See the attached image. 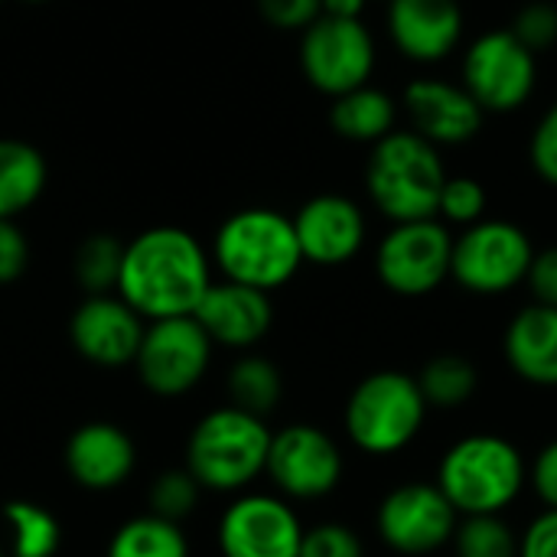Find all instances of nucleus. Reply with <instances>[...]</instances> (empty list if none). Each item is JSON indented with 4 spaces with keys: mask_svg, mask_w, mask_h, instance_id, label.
<instances>
[{
    "mask_svg": "<svg viewBox=\"0 0 557 557\" xmlns=\"http://www.w3.org/2000/svg\"><path fill=\"white\" fill-rule=\"evenodd\" d=\"M304 525L284 496H238L219 519L222 557H297Z\"/></svg>",
    "mask_w": 557,
    "mask_h": 557,
    "instance_id": "14",
    "label": "nucleus"
},
{
    "mask_svg": "<svg viewBox=\"0 0 557 557\" xmlns=\"http://www.w3.org/2000/svg\"><path fill=\"white\" fill-rule=\"evenodd\" d=\"M300 72L326 98L369 85L375 72V39L362 20L320 16L300 33Z\"/></svg>",
    "mask_w": 557,
    "mask_h": 557,
    "instance_id": "10",
    "label": "nucleus"
},
{
    "mask_svg": "<svg viewBox=\"0 0 557 557\" xmlns=\"http://www.w3.org/2000/svg\"><path fill=\"white\" fill-rule=\"evenodd\" d=\"M503 352L522 382L535 388H557V307H522L506 326Z\"/></svg>",
    "mask_w": 557,
    "mask_h": 557,
    "instance_id": "21",
    "label": "nucleus"
},
{
    "mask_svg": "<svg viewBox=\"0 0 557 557\" xmlns=\"http://www.w3.org/2000/svg\"><path fill=\"white\" fill-rule=\"evenodd\" d=\"M212 284V258L180 225H153L124 245L117 297L147 323L193 317Z\"/></svg>",
    "mask_w": 557,
    "mask_h": 557,
    "instance_id": "1",
    "label": "nucleus"
},
{
    "mask_svg": "<svg viewBox=\"0 0 557 557\" xmlns=\"http://www.w3.org/2000/svg\"><path fill=\"white\" fill-rule=\"evenodd\" d=\"M108 557H189V542L176 522L160 516L127 519L108 542Z\"/></svg>",
    "mask_w": 557,
    "mask_h": 557,
    "instance_id": "26",
    "label": "nucleus"
},
{
    "mask_svg": "<svg viewBox=\"0 0 557 557\" xmlns=\"http://www.w3.org/2000/svg\"><path fill=\"white\" fill-rule=\"evenodd\" d=\"M525 284L532 290V304L557 307V245L535 251Z\"/></svg>",
    "mask_w": 557,
    "mask_h": 557,
    "instance_id": "37",
    "label": "nucleus"
},
{
    "mask_svg": "<svg viewBox=\"0 0 557 557\" xmlns=\"http://www.w3.org/2000/svg\"><path fill=\"white\" fill-rule=\"evenodd\" d=\"M405 114L411 121L408 131L421 134L434 147H460L470 144L486 121V111L473 101V95L447 78H414L401 95Z\"/></svg>",
    "mask_w": 557,
    "mask_h": 557,
    "instance_id": "17",
    "label": "nucleus"
},
{
    "mask_svg": "<svg viewBox=\"0 0 557 557\" xmlns=\"http://www.w3.org/2000/svg\"><path fill=\"white\" fill-rule=\"evenodd\" d=\"M46 183L49 166L39 147L16 137H0V219L16 222V215L29 212L46 193Z\"/></svg>",
    "mask_w": 557,
    "mask_h": 557,
    "instance_id": "23",
    "label": "nucleus"
},
{
    "mask_svg": "<svg viewBox=\"0 0 557 557\" xmlns=\"http://www.w3.org/2000/svg\"><path fill=\"white\" fill-rule=\"evenodd\" d=\"M428 401L418 379L398 369L366 375L343 411L349 441L369 457H392L414 444L428 421Z\"/></svg>",
    "mask_w": 557,
    "mask_h": 557,
    "instance_id": "6",
    "label": "nucleus"
},
{
    "mask_svg": "<svg viewBox=\"0 0 557 557\" xmlns=\"http://www.w3.org/2000/svg\"><path fill=\"white\" fill-rule=\"evenodd\" d=\"M297 557H366L362 539L343 522H320L304 529Z\"/></svg>",
    "mask_w": 557,
    "mask_h": 557,
    "instance_id": "33",
    "label": "nucleus"
},
{
    "mask_svg": "<svg viewBox=\"0 0 557 557\" xmlns=\"http://www.w3.org/2000/svg\"><path fill=\"white\" fill-rule=\"evenodd\" d=\"M509 29L529 52H548L557 46V7L548 0H532L516 13Z\"/></svg>",
    "mask_w": 557,
    "mask_h": 557,
    "instance_id": "32",
    "label": "nucleus"
},
{
    "mask_svg": "<svg viewBox=\"0 0 557 557\" xmlns=\"http://www.w3.org/2000/svg\"><path fill=\"white\" fill-rule=\"evenodd\" d=\"M255 3L264 23L284 33H304L313 20L323 16L320 0H255Z\"/></svg>",
    "mask_w": 557,
    "mask_h": 557,
    "instance_id": "34",
    "label": "nucleus"
},
{
    "mask_svg": "<svg viewBox=\"0 0 557 557\" xmlns=\"http://www.w3.org/2000/svg\"><path fill=\"white\" fill-rule=\"evenodd\" d=\"M486 186L473 176H447L444 189H441V202H437V219L450 228H470L480 219H486Z\"/></svg>",
    "mask_w": 557,
    "mask_h": 557,
    "instance_id": "31",
    "label": "nucleus"
},
{
    "mask_svg": "<svg viewBox=\"0 0 557 557\" xmlns=\"http://www.w3.org/2000/svg\"><path fill=\"white\" fill-rule=\"evenodd\" d=\"M529 480L535 486V496L542 499L545 509L557 512V437L552 444H545L529 470Z\"/></svg>",
    "mask_w": 557,
    "mask_h": 557,
    "instance_id": "39",
    "label": "nucleus"
},
{
    "mask_svg": "<svg viewBox=\"0 0 557 557\" xmlns=\"http://www.w3.org/2000/svg\"><path fill=\"white\" fill-rule=\"evenodd\" d=\"M209 258L222 281L245 284L264 294L290 284L304 264L294 219L268 206L232 212L219 225Z\"/></svg>",
    "mask_w": 557,
    "mask_h": 557,
    "instance_id": "2",
    "label": "nucleus"
},
{
    "mask_svg": "<svg viewBox=\"0 0 557 557\" xmlns=\"http://www.w3.org/2000/svg\"><path fill=\"white\" fill-rule=\"evenodd\" d=\"M529 160L535 166V173L557 189V98L552 101V108L542 114L532 144H529Z\"/></svg>",
    "mask_w": 557,
    "mask_h": 557,
    "instance_id": "35",
    "label": "nucleus"
},
{
    "mask_svg": "<svg viewBox=\"0 0 557 557\" xmlns=\"http://www.w3.org/2000/svg\"><path fill=\"white\" fill-rule=\"evenodd\" d=\"M137 467V447L131 434L111 421L82 424L65 444L69 476L91 493L117 490Z\"/></svg>",
    "mask_w": 557,
    "mask_h": 557,
    "instance_id": "20",
    "label": "nucleus"
},
{
    "mask_svg": "<svg viewBox=\"0 0 557 557\" xmlns=\"http://www.w3.org/2000/svg\"><path fill=\"white\" fill-rule=\"evenodd\" d=\"M121 261H124V242H117L114 235L95 232L75 248L72 277L88 297L114 294L117 277H121Z\"/></svg>",
    "mask_w": 557,
    "mask_h": 557,
    "instance_id": "28",
    "label": "nucleus"
},
{
    "mask_svg": "<svg viewBox=\"0 0 557 557\" xmlns=\"http://www.w3.org/2000/svg\"><path fill=\"white\" fill-rule=\"evenodd\" d=\"M454 235L441 219L398 222L375 248V274L398 297H428L450 277Z\"/></svg>",
    "mask_w": 557,
    "mask_h": 557,
    "instance_id": "9",
    "label": "nucleus"
},
{
    "mask_svg": "<svg viewBox=\"0 0 557 557\" xmlns=\"http://www.w3.org/2000/svg\"><path fill=\"white\" fill-rule=\"evenodd\" d=\"M199 493L202 486L193 480V473L186 467L180 470H166L153 480L150 493H147V503H150V516H160L166 522H176L193 516L196 506H199Z\"/></svg>",
    "mask_w": 557,
    "mask_h": 557,
    "instance_id": "30",
    "label": "nucleus"
},
{
    "mask_svg": "<svg viewBox=\"0 0 557 557\" xmlns=\"http://www.w3.org/2000/svg\"><path fill=\"white\" fill-rule=\"evenodd\" d=\"M369 0H320L323 16H336V20H362Z\"/></svg>",
    "mask_w": 557,
    "mask_h": 557,
    "instance_id": "40",
    "label": "nucleus"
},
{
    "mask_svg": "<svg viewBox=\"0 0 557 557\" xmlns=\"http://www.w3.org/2000/svg\"><path fill=\"white\" fill-rule=\"evenodd\" d=\"M532 258L535 245L522 225L480 219L454 238L450 277L476 297H496L525 284Z\"/></svg>",
    "mask_w": 557,
    "mask_h": 557,
    "instance_id": "7",
    "label": "nucleus"
},
{
    "mask_svg": "<svg viewBox=\"0 0 557 557\" xmlns=\"http://www.w3.org/2000/svg\"><path fill=\"white\" fill-rule=\"evenodd\" d=\"M522 450L499 434H467L450 444L437 467V490L457 516H503L525 490Z\"/></svg>",
    "mask_w": 557,
    "mask_h": 557,
    "instance_id": "3",
    "label": "nucleus"
},
{
    "mask_svg": "<svg viewBox=\"0 0 557 557\" xmlns=\"http://www.w3.org/2000/svg\"><path fill=\"white\" fill-rule=\"evenodd\" d=\"M0 3H3V0H0Z\"/></svg>",
    "mask_w": 557,
    "mask_h": 557,
    "instance_id": "43",
    "label": "nucleus"
},
{
    "mask_svg": "<svg viewBox=\"0 0 557 557\" xmlns=\"http://www.w3.org/2000/svg\"><path fill=\"white\" fill-rule=\"evenodd\" d=\"M20 3H29V7H42V3H49V0H20Z\"/></svg>",
    "mask_w": 557,
    "mask_h": 557,
    "instance_id": "41",
    "label": "nucleus"
},
{
    "mask_svg": "<svg viewBox=\"0 0 557 557\" xmlns=\"http://www.w3.org/2000/svg\"><path fill=\"white\" fill-rule=\"evenodd\" d=\"M414 379H418V388H421L428 408H437V411L463 408L467 401H473V395L480 388L476 366L457 352H444V356L428 359Z\"/></svg>",
    "mask_w": 557,
    "mask_h": 557,
    "instance_id": "24",
    "label": "nucleus"
},
{
    "mask_svg": "<svg viewBox=\"0 0 557 557\" xmlns=\"http://www.w3.org/2000/svg\"><path fill=\"white\" fill-rule=\"evenodd\" d=\"M0 557H7V555H3V548H0Z\"/></svg>",
    "mask_w": 557,
    "mask_h": 557,
    "instance_id": "42",
    "label": "nucleus"
},
{
    "mask_svg": "<svg viewBox=\"0 0 557 557\" xmlns=\"http://www.w3.org/2000/svg\"><path fill=\"white\" fill-rule=\"evenodd\" d=\"M539 85V55L512 29H490L463 52V88L486 114H509L529 104Z\"/></svg>",
    "mask_w": 557,
    "mask_h": 557,
    "instance_id": "8",
    "label": "nucleus"
},
{
    "mask_svg": "<svg viewBox=\"0 0 557 557\" xmlns=\"http://www.w3.org/2000/svg\"><path fill=\"white\" fill-rule=\"evenodd\" d=\"M519 557H557V512L542 509L519 535Z\"/></svg>",
    "mask_w": 557,
    "mask_h": 557,
    "instance_id": "38",
    "label": "nucleus"
},
{
    "mask_svg": "<svg viewBox=\"0 0 557 557\" xmlns=\"http://www.w3.org/2000/svg\"><path fill=\"white\" fill-rule=\"evenodd\" d=\"M290 219L304 261L320 268H339L352 261L369 235L366 212L359 209V202L339 193H320L307 199Z\"/></svg>",
    "mask_w": 557,
    "mask_h": 557,
    "instance_id": "16",
    "label": "nucleus"
},
{
    "mask_svg": "<svg viewBox=\"0 0 557 557\" xmlns=\"http://www.w3.org/2000/svg\"><path fill=\"white\" fill-rule=\"evenodd\" d=\"M264 473L287 499H323L343 480V454L336 441L313 424H290L271 434Z\"/></svg>",
    "mask_w": 557,
    "mask_h": 557,
    "instance_id": "13",
    "label": "nucleus"
},
{
    "mask_svg": "<svg viewBox=\"0 0 557 557\" xmlns=\"http://www.w3.org/2000/svg\"><path fill=\"white\" fill-rule=\"evenodd\" d=\"M144 330H147V320L137 310H131L117 294L85 297L69 320L72 349L85 362L101 366V369L134 366Z\"/></svg>",
    "mask_w": 557,
    "mask_h": 557,
    "instance_id": "15",
    "label": "nucleus"
},
{
    "mask_svg": "<svg viewBox=\"0 0 557 557\" xmlns=\"http://www.w3.org/2000/svg\"><path fill=\"white\" fill-rule=\"evenodd\" d=\"M225 392H228V405L238 411H248L255 418H268L281 395H284V379L281 369L264 359V356H242L225 379Z\"/></svg>",
    "mask_w": 557,
    "mask_h": 557,
    "instance_id": "25",
    "label": "nucleus"
},
{
    "mask_svg": "<svg viewBox=\"0 0 557 557\" xmlns=\"http://www.w3.org/2000/svg\"><path fill=\"white\" fill-rule=\"evenodd\" d=\"M447 166L441 150L414 131H392L372 144L366 163V193L372 206L392 222L437 219Z\"/></svg>",
    "mask_w": 557,
    "mask_h": 557,
    "instance_id": "4",
    "label": "nucleus"
},
{
    "mask_svg": "<svg viewBox=\"0 0 557 557\" xmlns=\"http://www.w3.org/2000/svg\"><path fill=\"white\" fill-rule=\"evenodd\" d=\"M268 450L271 428L264 418L225 405L199 418L193 428L186 444V470L202 490L238 493L264 473Z\"/></svg>",
    "mask_w": 557,
    "mask_h": 557,
    "instance_id": "5",
    "label": "nucleus"
},
{
    "mask_svg": "<svg viewBox=\"0 0 557 557\" xmlns=\"http://www.w3.org/2000/svg\"><path fill=\"white\" fill-rule=\"evenodd\" d=\"M450 545L457 557H519V535L503 516H463Z\"/></svg>",
    "mask_w": 557,
    "mask_h": 557,
    "instance_id": "29",
    "label": "nucleus"
},
{
    "mask_svg": "<svg viewBox=\"0 0 557 557\" xmlns=\"http://www.w3.org/2000/svg\"><path fill=\"white\" fill-rule=\"evenodd\" d=\"M457 509L437 490V483H401L395 486L375 512L379 539L405 557H424L450 545L457 532Z\"/></svg>",
    "mask_w": 557,
    "mask_h": 557,
    "instance_id": "12",
    "label": "nucleus"
},
{
    "mask_svg": "<svg viewBox=\"0 0 557 557\" xmlns=\"http://www.w3.org/2000/svg\"><path fill=\"white\" fill-rule=\"evenodd\" d=\"M395 124H398V101L375 85L352 88L333 98L330 104V127L352 144H379L382 137L398 131Z\"/></svg>",
    "mask_w": 557,
    "mask_h": 557,
    "instance_id": "22",
    "label": "nucleus"
},
{
    "mask_svg": "<svg viewBox=\"0 0 557 557\" xmlns=\"http://www.w3.org/2000/svg\"><path fill=\"white\" fill-rule=\"evenodd\" d=\"M29 268V242L13 219H0V287L13 284Z\"/></svg>",
    "mask_w": 557,
    "mask_h": 557,
    "instance_id": "36",
    "label": "nucleus"
},
{
    "mask_svg": "<svg viewBox=\"0 0 557 557\" xmlns=\"http://www.w3.org/2000/svg\"><path fill=\"white\" fill-rule=\"evenodd\" d=\"M388 36L418 65L444 62L463 39V7L460 0H388Z\"/></svg>",
    "mask_w": 557,
    "mask_h": 557,
    "instance_id": "19",
    "label": "nucleus"
},
{
    "mask_svg": "<svg viewBox=\"0 0 557 557\" xmlns=\"http://www.w3.org/2000/svg\"><path fill=\"white\" fill-rule=\"evenodd\" d=\"M193 320L206 330L212 346L251 349L271 333L274 304L264 290L232 281H212L199 307L193 310Z\"/></svg>",
    "mask_w": 557,
    "mask_h": 557,
    "instance_id": "18",
    "label": "nucleus"
},
{
    "mask_svg": "<svg viewBox=\"0 0 557 557\" xmlns=\"http://www.w3.org/2000/svg\"><path fill=\"white\" fill-rule=\"evenodd\" d=\"M3 522L10 532V557H55L62 529L59 519L36 503H7Z\"/></svg>",
    "mask_w": 557,
    "mask_h": 557,
    "instance_id": "27",
    "label": "nucleus"
},
{
    "mask_svg": "<svg viewBox=\"0 0 557 557\" xmlns=\"http://www.w3.org/2000/svg\"><path fill=\"white\" fill-rule=\"evenodd\" d=\"M212 339L193 317L153 320L144 330L134 369L147 392L160 398H180L193 392L212 362Z\"/></svg>",
    "mask_w": 557,
    "mask_h": 557,
    "instance_id": "11",
    "label": "nucleus"
}]
</instances>
